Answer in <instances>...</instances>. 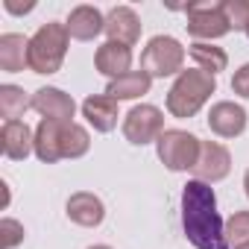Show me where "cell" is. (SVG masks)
<instances>
[{
	"instance_id": "obj_1",
	"label": "cell",
	"mask_w": 249,
	"mask_h": 249,
	"mask_svg": "<svg viewBox=\"0 0 249 249\" xmlns=\"http://www.w3.org/2000/svg\"><path fill=\"white\" fill-rule=\"evenodd\" d=\"M182 229L196 249H229L226 223L217 211V194L208 182L191 179L182 188Z\"/></svg>"
},
{
	"instance_id": "obj_2",
	"label": "cell",
	"mask_w": 249,
	"mask_h": 249,
	"mask_svg": "<svg viewBox=\"0 0 249 249\" xmlns=\"http://www.w3.org/2000/svg\"><path fill=\"white\" fill-rule=\"evenodd\" d=\"M214 91H217V76H211V73H205L199 68H191V71H182L176 76V82L167 91L164 106H167V111L173 117L188 120L211 100Z\"/></svg>"
},
{
	"instance_id": "obj_3",
	"label": "cell",
	"mask_w": 249,
	"mask_h": 249,
	"mask_svg": "<svg viewBox=\"0 0 249 249\" xmlns=\"http://www.w3.org/2000/svg\"><path fill=\"white\" fill-rule=\"evenodd\" d=\"M68 44H71V36H68L65 24H59V21L41 24L36 30V36L30 38V71L41 73V76L62 71V62L68 56Z\"/></svg>"
},
{
	"instance_id": "obj_4",
	"label": "cell",
	"mask_w": 249,
	"mask_h": 249,
	"mask_svg": "<svg viewBox=\"0 0 249 249\" xmlns=\"http://www.w3.org/2000/svg\"><path fill=\"white\" fill-rule=\"evenodd\" d=\"M141 71H147L153 79L179 76L185 71V47L173 36H153L141 53Z\"/></svg>"
},
{
	"instance_id": "obj_5",
	"label": "cell",
	"mask_w": 249,
	"mask_h": 249,
	"mask_svg": "<svg viewBox=\"0 0 249 249\" xmlns=\"http://www.w3.org/2000/svg\"><path fill=\"white\" fill-rule=\"evenodd\" d=\"M199 147H202V141L188 129H164L161 138L156 141L159 161L173 173L194 170V164L199 159Z\"/></svg>"
},
{
	"instance_id": "obj_6",
	"label": "cell",
	"mask_w": 249,
	"mask_h": 249,
	"mask_svg": "<svg viewBox=\"0 0 249 249\" xmlns=\"http://www.w3.org/2000/svg\"><path fill=\"white\" fill-rule=\"evenodd\" d=\"M123 138L135 147H147V144H156L164 132V111L159 106H150V103H138L132 106L126 114H123Z\"/></svg>"
},
{
	"instance_id": "obj_7",
	"label": "cell",
	"mask_w": 249,
	"mask_h": 249,
	"mask_svg": "<svg viewBox=\"0 0 249 249\" xmlns=\"http://www.w3.org/2000/svg\"><path fill=\"white\" fill-rule=\"evenodd\" d=\"M185 15H188V36H194L196 41H217L223 36L231 33L220 3H191L185 6Z\"/></svg>"
},
{
	"instance_id": "obj_8",
	"label": "cell",
	"mask_w": 249,
	"mask_h": 249,
	"mask_svg": "<svg viewBox=\"0 0 249 249\" xmlns=\"http://www.w3.org/2000/svg\"><path fill=\"white\" fill-rule=\"evenodd\" d=\"M191 173H194V179L208 182V185L223 182V179L231 173V153H229L220 141H202L199 159H196V164H194Z\"/></svg>"
},
{
	"instance_id": "obj_9",
	"label": "cell",
	"mask_w": 249,
	"mask_h": 249,
	"mask_svg": "<svg viewBox=\"0 0 249 249\" xmlns=\"http://www.w3.org/2000/svg\"><path fill=\"white\" fill-rule=\"evenodd\" d=\"M246 123H249L246 108L240 103H231V100H220L208 111V129L217 138H237V135H243Z\"/></svg>"
},
{
	"instance_id": "obj_10",
	"label": "cell",
	"mask_w": 249,
	"mask_h": 249,
	"mask_svg": "<svg viewBox=\"0 0 249 249\" xmlns=\"http://www.w3.org/2000/svg\"><path fill=\"white\" fill-rule=\"evenodd\" d=\"M33 108L41 114V120H56V123H73L76 117V103L71 94H65L62 88L44 85L33 94Z\"/></svg>"
},
{
	"instance_id": "obj_11",
	"label": "cell",
	"mask_w": 249,
	"mask_h": 249,
	"mask_svg": "<svg viewBox=\"0 0 249 249\" xmlns=\"http://www.w3.org/2000/svg\"><path fill=\"white\" fill-rule=\"evenodd\" d=\"M141 30H144V24H141L138 12L132 6H114V9H108V15H106V36H108V41L132 47V44H138Z\"/></svg>"
},
{
	"instance_id": "obj_12",
	"label": "cell",
	"mask_w": 249,
	"mask_h": 249,
	"mask_svg": "<svg viewBox=\"0 0 249 249\" xmlns=\"http://www.w3.org/2000/svg\"><path fill=\"white\" fill-rule=\"evenodd\" d=\"M0 147L9 161H24L30 153H36V132L24 120H6L0 129Z\"/></svg>"
},
{
	"instance_id": "obj_13",
	"label": "cell",
	"mask_w": 249,
	"mask_h": 249,
	"mask_svg": "<svg viewBox=\"0 0 249 249\" xmlns=\"http://www.w3.org/2000/svg\"><path fill=\"white\" fill-rule=\"evenodd\" d=\"M65 30L71 38L76 41H94L100 33H106V15L97 9V6H88V3H79L71 9L68 21H65Z\"/></svg>"
},
{
	"instance_id": "obj_14",
	"label": "cell",
	"mask_w": 249,
	"mask_h": 249,
	"mask_svg": "<svg viewBox=\"0 0 249 249\" xmlns=\"http://www.w3.org/2000/svg\"><path fill=\"white\" fill-rule=\"evenodd\" d=\"M65 211H68V220L76 223V226H82V229H97V226L106 220V205H103V199H100L97 194H91V191H76V194H71Z\"/></svg>"
},
{
	"instance_id": "obj_15",
	"label": "cell",
	"mask_w": 249,
	"mask_h": 249,
	"mask_svg": "<svg viewBox=\"0 0 249 249\" xmlns=\"http://www.w3.org/2000/svg\"><path fill=\"white\" fill-rule=\"evenodd\" d=\"M94 68L108 79L126 76L132 71V47L117 44V41H103L94 53Z\"/></svg>"
},
{
	"instance_id": "obj_16",
	"label": "cell",
	"mask_w": 249,
	"mask_h": 249,
	"mask_svg": "<svg viewBox=\"0 0 249 249\" xmlns=\"http://www.w3.org/2000/svg\"><path fill=\"white\" fill-rule=\"evenodd\" d=\"M82 117L88 120V126L94 132H111L120 117L117 100H111L108 94H91L82 100Z\"/></svg>"
},
{
	"instance_id": "obj_17",
	"label": "cell",
	"mask_w": 249,
	"mask_h": 249,
	"mask_svg": "<svg viewBox=\"0 0 249 249\" xmlns=\"http://www.w3.org/2000/svg\"><path fill=\"white\" fill-rule=\"evenodd\" d=\"M62 132H65V123L38 120V126H36V156H38V161L56 164L62 159Z\"/></svg>"
},
{
	"instance_id": "obj_18",
	"label": "cell",
	"mask_w": 249,
	"mask_h": 249,
	"mask_svg": "<svg viewBox=\"0 0 249 249\" xmlns=\"http://www.w3.org/2000/svg\"><path fill=\"white\" fill-rule=\"evenodd\" d=\"M0 68L6 73H18L30 68V38H24L21 33L0 36Z\"/></svg>"
},
{
	"instance_id": "obj_19",
	"label": "cell",
	"mask_w": 249,
	"mask_h": 249,
	"mask_svg": "<svg viewBox=\"0 0 249 249\" xmlns=\"http://www.w3.org/2000/svg\"><path fill=\"white\" fill-rule=\"evenodd\" d=\"M150 88H153V76L147 71H129L126 76H120V79H108L106 94L111 100L123 103V100H138V97L150 94Z\"/></svg>"
},
{
	"instance_id": "obj_20",
	"label": "cell",
	"mask_w": 249,
	"mask_h": 249,
	"mask_svg": "<svg viewBox=\"0 0 249 249\" xmlns=\"http://www.w3.org/2000/svg\"><path fill=\"white\" fill-rule=\"evenodd\" d=\"M188 53H191V59L196 62V68L205 71V73H211V76H217L220 71L229 68L226 50H223V47H214V44H208V41H194V44L188 47Z\"/></svg>"
},
{
	"instance_id": "obj_21",
	"label": "cell",
	"mask_w": 249,
	"mask_h": 249,
	"mask_svg": "<svg viewBox=\"0 0 249 249\" xmlns=\"http://www.w3.org/2000/svg\"><path fill=\"white\" fill-rule=\"evenodd\" d=\"M27 108H33V97H27L21 85H0V117H3V123L21 120Z\"/></svg>"
},
{
	"instance_id": "obj_22",
	"label": "cell",
	"mask_w": 249,
	"mask_h": 249,
	"mask_svg": "<svg viewBox=\"0 0 249 249\" xmlns=\"http://www.w3.org/2000/svg\"><path fill=\"white\" fill-rule=\"evenodd\" d=\"M91 150V135L82 123H65L62 132V159H82Z\"/></svg>"
},
{
	"instance_id": "obj_23",
	"label": "cell",
	"mask_w": 249,
	"mask_h": 249,
	"mask_svg": "<svg viewBox=\"0 0 249 249\" xmlns=\"http://www.w3.org/2000/svg\"><path fill=\"white\" fill-rule=\"evenodd\" d=\"M226 240L229 246H249V211H234L226 220Z\"/></svg>"
},
{
	"instance_id": "obj_24",
	"label": "cell",
	"mask_w": 249,
	"mask_h": 249,
	"mask_svg": "<svg viewBox=\"0 0 249 249\" xmlns=\"http://www.w3.org/2000/svg\"><path fill=\"white\" fill-rule=\"evenodd\" d=\"M220 9H223L231 30H240V33L246 30V24H249V0H220Z\"/></svg>"
},
{
	"instance_id": "obj_25",
	"label": "cell",
	"mask_w": 249,
	"mask_h": 249,
	"mask_svg": "<svg viewBox=\"0 0 249 249\" xmlns=\"http://www.w3.org/2000/svg\"><path fill=\"white\" fill-rule=\"evenodd\" d=\"M0 234H3V249H15L24 240V223H18L12 217H3L0 220Z\"/></svg>"
},
{
	"instance_id": "obj_26",
	"label": "cell",
	"mask_w": 249,
	"mask_h": 249,
	"mask_svg": "<svg viewBox=\"0 0 249 249\" xmlns=\"http://www.w3.org/2000/svg\"><path fill=\"white\" fill-rule=\"evenodd\" d=\"M231 91H234L237 97L249 100V62L234 71V76H231Z\"/></svg>"
},
{
	"instance_id": "obj_27",
	"label": "cell",
	"mask_w": 249,
	"mask_h": 249,
	"mask_svg": "<svg viewBox=\"0 0 249 249\" xmlns=\"http://www.w3.org/2000/svg\"><path fill=\"white\" fill-rule=\"evenodd\" d=\"M3 9L12 12V15H27L36 9V3H15V0H3Z\"/></svg>"
},
{
	"instance_id": "obj_28",
	"label": "cell",
	"mask_w": 249,
	"mask_h": 249,
	"mask_svg": "<svg viewBox=\"0 0 249 249\" xmlns=\"http://www.w3.org/2000/svg\"><path fill=\"white\" fill-rule=\"evenodd\" d=\"M243 191H246V196H249V170L243 173Z\"/></svg>"
},
{
	"instance_id": "obj_29",
	"label": "cell",
	"mask_w": 249,
	"mask_h": 249,
	"mask_svg": "<svg viewBox=\"0 0 249 249\" xmlns=\"http://www.w3.org/2000/svg\"><path fill=\"white\" fill-rule=\"evenodd\" d=\"M88 249H111V246H106V243H97V246H88Z\"/></svg>"
},
{
	"instance_id": "obj_30",
	"label": "cell",
	"mask_w": 249,
	"mask_h": 249,
	"mask_svg": "<svg viewBox=\"0 0 249 249\" xmlns=\"http://www.w3.org/2000/svg\"><path fill=\"white\" fill-rule=\"evenodd\" d=\"M243 33H246V38H249V24H246V30H243Z\"/></svg>"
},
{
	"instance_id": "obj_31",
	"label": "cell",
	"mask_w": 249,
	"mask_h": 249,
	"mask_svg": "<svg viewBox=\"0 0 249 249\" xmlns=\"http://www.w3.org/2000/svg\"><path fill=\"white\" fill-rule=\"evenodd\" d=\"M237 249H249V246H237Z\"/></svg>"
}]
</instances>
